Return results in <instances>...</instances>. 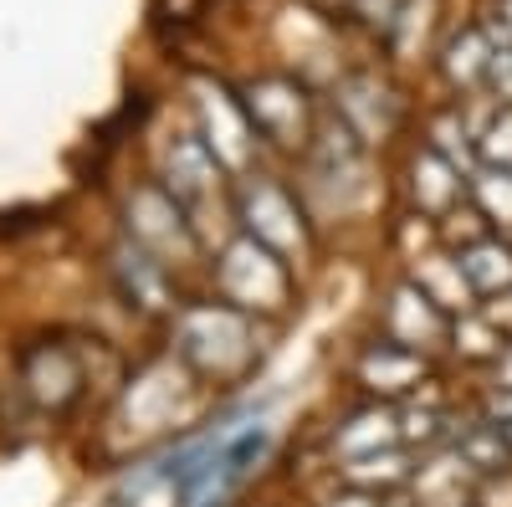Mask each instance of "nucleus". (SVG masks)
Wrapping results in <instances>:
<instances>
[{
    "mask_svg": "<svg viewBox=\"0 0 512 507\" xmlns=\"http://www.w3.org/2000/svg\"><path fill=\"white\" fill-rule=\"evenodd\" d=\"M251 323L231 303H205L180 313V359L200 374L236 379L251 364Z\"/></svg>",
    "mask_w": 512,
    "mask_h": 507,
    "instance_id": "f257e3e1",
    "label": "nucleus"
},
{
    "mask_svg": "<svg viewBox=\"0 0 512 507\" xmlns=\"http://www.w3.org/2000/svg\"><path fill=\"white\" fill-rule=\"evenodd\" d=\"M216 282H221V298L241 313H277L292 292V277L282 267V257L272 246H262L256 236H236L226 251H221V267H216Z\"/></svg>",
    "mask_w": 512,
    "mask_h": 507,
    "instance_id": "f03ea898",
    "label": "nucleus"
},
{
    "mask_svg": "<svg viewBox=\"0 0 512 507\" xmlns=\"http://www.w3.org/2000/svg\"><path fill=\"white\" fill-rule=\"evenodd\" d=\"M128 236L159 262L190 257L195 251V231L185 221V205L175 195H164V190H139L134 200H128Z\"/></svg>",
    "mask_w": 512,
    "mask_h": 507,
    "instance_id": "7ed1b4c3",
    "label": "nucleus"
},
{
    "mask_svg": "<svg viewBox=\"0 0 512 507\" xmlns=\"http://www.w3.org/2000/svg\"><path fill=\"white\" fill-rule=\"evenodd\" d=\"M241 221L246 236H256L272 251H292L303 246V221H297V205L287 200V190H277L267 175H251L241 185Z\"/></svg>",
    "mask_w": 512,
    "mask_h": 507,
    "instance_id": "20e7f679",
    "label": "nucleus"
},
{
    "mask_svg": "<svg viewBox=\"0 0 512 507\" xmlns=\"http://www.w3.org/2000/svg\"><path fill=\"white\" fill-rule=\"evenodd\" d=\"M384 333H390V344H405L420 354L446 338V308L425 298L420 282H400L390 292V308H384Z\"/></svg>",
    "mask_w": 512,
    "mask_h": 507,
    "instance_id": "39448f33",
    "label": "nucleus"
},
{
    "mask_svg": "<svg viewBox=\"0 0 512 507\" xmlns=\"http://www.w3.org/2000/svg\"><path fill=\"white\" fill-rule=\"evenodd\" d=\"M205 149L216 154V164L226 169H246V154H251V118L246 108H236L221 88H205Z\"/></svg>",
    "mask_w": 512,
    "mask_h": 507,
    "instance_id": "423d86ee",
    "label": "nucleus"
},
{
    "mask_svg": "<svg viewBox=\"0 0 512 507\" xmlns=\"http://www.w3.org/2000/svg\"><path fill=\"white\" fill-rule=\"evenodd\" d=\"M246 118L251 129L272 139V144H303V103L287 82H262V88H251L246 98Z\"/></svg>",
    "mask_w": 512,
    "mask_h": 507,
    "instance_id": "0eeeda50",
    "label": "nucleus"
},
{
    "mask_svg": "<svg viewBox=\"0 0 512 507\" xmlns=\"http://www.w3.org/2000/svg\"><path fill=\"white\" fill-rule=\"evenodd\" d=\"M359 379L374 390V395H410L420 379H425V359L415 354V349H405V344H374V349H364V359H359Z\"/></svg>",
    "mask_w": 512,
    "mask_h": 507,
    "instance_id": "6e6552de",
    "label": "nucleus"
},
{
    "mask_svg": "<svg viewBox=\"0 0 512 507\" xmlns=\"http://www.w3.org/2000/svg\"><path fill=\"white\" fill-rule=\"evenodd\" d=\"M216 180H221V169H216V154H210L205 144L180 139L175 149H169V195H175L185 210H200L210 195H216Z\"/></svg>",
    "mask_w": 512,
    "mask_h": 507,
    "instance_id": "1a4fd4ad",
    "label": "nucleus"
},
{
    "mask_svg": "<svg viewBox=\"0 0 512 507\" xmlns=\"http://www.w3.org/2000/svg\"><path fill=\"white\" fill-rule=\"evenodd\" d=\"M333 446L344 461H359V456H374V451H395L400 446V415L384 410V405H369L359 415H349L344 426L333 431Z\"/></svg>",
    "mask_w": 512,
    "mask_h": 507,
    "instance_id": "9d476101",
    "label": "nucleus"
},
{
    "mask_svg": "<svg viewBox=\"0 0 512 507\" xmlns=\"http://www.w3.org/2000/svg\"><path fill=\"white\" fill-rule=\"evenodd\" d=\"M77 385H82V374H77V364H72V354H67V349L41 344V349H31V354H26V390H31L41 405L62 410V405L77 395Z\"/></svg>",
    "mask_w": 512,
    "mask_h": 507,
    "instance_id": "9b49d317",
    "label": "nucleus"
},
{
    "mask_svg": "<svg viewBox=\"0 0 512 507\" xmlns=\"http://www.w3.org/2000/svg\"><path fill=\"white\" fill-rule=\"evenodd\" d=\"M113 277H118V287L134 298L139 308H164L169 303V287H164V262L159 257H149L144 246H134V241H123L118 251H113Z\"/></svg>",
    "mask_w": 512,
    "mask_h": 507,
    "instance_id": "f8f14e48",
    "label": "nucleus"
},
{
    "mask_svg": "<svg viewBox=\"0 0 512 507\" xmlns=\"http://www.w3.org/2000/svg\"><path fill=\"white\" fill-rule=\"evenodd\" d=\"M472 467L456 456V451H436L425 467L415 472V497L420 507H472L466 502V487H472Z\"/></svg>",
    "mask_w": 512,
    "mask_h": 507,
    "instance_id": "ddd939ff",
    "label": "nucleus"
},
{
    "mask_svg": "<svg viewBox=\"0 0 512 507\" xmlns=\"http://www.w3.org/2000/svg\"><path fill=\"white\" fill-rule=\"evenodd\" d=\"M451 451H456V456H461L477 477H497V472H507V467H512V441L502 436L497 420H472L466 431H456V436H451Z\"/></svg>",
    "mask_w": 512,
    "mask_h": 507,
    "instance_id": "4468645a",
    "label": "nucleus"
},
{
    "mask_svg": "<svg viewBox=\"0 0 512 507\" xmlns=\"http://www.w3.org/2000/svg\"><path fill=\"white\" fill-rule=\"evenodd\" d=\"M461 272H466V282H472V292H502V287H512V246L477 241L461 257Z\"/></svg>",
    "mask_w": 512,
    "mask_h": 507,
    "instance_id": "2eb2a0df",
    "label": "nucleus"
},
{
    "mask_svg": "<svg viewBox=\"0 0 512 507\" xmlns=\"http://www.w3.org/2000/svg\"><path fill=\"white\" fill-rule=\"evenodd\" d=\"M415 472L405 467L400 446L395 451H374V456H359V461H344V482L349 487H364V492H390L400 482H410Z\"/></svg>",
    "mask_w": 512,
    "mask_h": 507,
    "instance_id": "dca6fc26",
    "label": "nucleus"
},
{
    "mask_svg": "<svg viewBox=\"0 0 512 507\" xmlns=\"http://www.w3.org/2000/svg\"><path fill=\"white\" fill-rule=\"evenodd\" d=\"M477 205L487 210L497 226H512V175H507V169H492V175L477 180Z\"/></svg>",
    "mask_w": 512,
    "mask_h": 507,
    "instance_id": "f3484780",
    "label": "nucleus"
},
{
    "mask_svg": "<svg viewBox=\"0 0 512 507\" xmlns=\"http://www.w3.org/2000/svg\"><path fill=\"white\" fill-rule=\"evenodd\" d=\"M441 436H446L441 410L420 405V410H405V415H400V446H405V441H425V446H436Z\"/></svg>",
    "mask_w": 512,
    "mask_h": 507,
    "instance_id": "a211bd4d",
    "label": "nucleus"
},
{
    "mask_svg": "<svg viewBox=\"0 0 512 507\" xmlns=\"http://www.w3.org/2000/svg\"><path fill=\"white\" fill-rule=\"evenodd\" d=\"M482 154H487V164H512V108L487 129V139H482Z\"/></svg>",
    "mask_w": 512,
    "mask_h": 507,
    "instance_id": "6ab92c4d",
    "label": "nucleus"
},
{
    "mask_svg": "<svg viewBox=\"0 0 512 507\" xmlns=\"http://www.w3.org/2000/svg\"><path fill=\"white\" fill-rule=\"evenodd\" d=\"M487 420H497L502 436L512 441V390H502V395H492V400H487Z\"/></svg>",
    "mask_w": 512,
    "mask_h": 507,
    "instance_id": "aec40b11",
    "label": "nucleus"
},
{
    "mask_svg": "<svg viewBox=\"0 0 512 507\" xmlns=\"http://www.w3.org/2000/svg\"><path fill=\"white\" fill-rule=\"evenodd\" d=\"M492 82L502 88V98H512V52H492Z\"/></svg>",
    "mask_w": 512,
    "mask_h": 507,
    "instance_id": "412c9836",
    "label": "nucleus"
},
{
    "mask_svg": "<svg viewBox=\"0 0 512 507\" xmlns=\"http://www.w3.org/2000/svg\"><path fill=\"white\" fill-rule=\"evenodd\" d=\"M328 507H384V497L379 492H364V487H349L344 497H333Z\"/></svg>",
    "mask_w": 512,
    "mask_h": 507,
    "instance_id": "4be33fe9",
    "label": "nucleus"
},
{
    "mask_svg": "<svg viewBox=\"0 0 512 507\" xmlns=\"http://www.w3.org/2000/svg\"><path fill=\"white\" fill-rule=\"evenodd\" d=\"M497 385L512 390V344H502V354H497Z\"/></svg>",
    "mask_w": 512,
    "mask_h": 507,
    "instance_id": "5701e85b",
    "label": "nucleus"
}]
</instances>
